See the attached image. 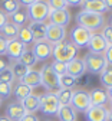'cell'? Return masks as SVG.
Masks as SVG:
<instances>
[{"instance_id":"42","label":"cell","mask_w":112,"mask_h":121,"mask_svg":"<svg viewBox=\"0 0 112 121\" xmlns=\"http://www.w3.org/2000/svg\"><path fill=\"white\" fill-rule=\"evenodd\" d=\"M7 66H9V65H7V62H6V60H4L2 56H0V72H2V71H4Z\"/></svg>"},{"instance_id":"26","label":"cell","mask_w":112,"mask_h":121,"mask_svg":"<svg viewBox=\"0 0 112 121\" xmlns=\"http://www.w3.org/2000/svg\"><path fill=\"white\" fill-rule=\"evenodd\" d=\"M9 22H12L13 25H16L17 27H25V25L29 22V16H27L26 9H20V10L16 12L14 14H12Z\"/></svg>"},{"instance_id":"4","label":"cell","mask_w":112,"mask_h":121,"mask_svg":"<svg viewBox=\"0 0 112 121\" xmlns=\"http://www.w3.org/2000/svg\"><path fill=\"white\" fill-rule=\"evenodd\" d=\"M26 12H27L29 20H32V22H45L47 17H49L50 9H49V6H47L46 2L35 0L33 4L26 9Z\"/></svg>"},{"instance_id":"24","label":"cell","mask_w":112,"mask_h":121,"mask_svg":"<svg viewBox=\"0 0 112 121\" xmlns=\"http://www.w3.org/2000/svg\"><path fill=\"white\" fill-rule=\"evenodd\" d=\"M19 29L16 25H13L12 22H7L2 29H0V35H2L4 39L7 40H13V39H17V35H19Z\"/></svg>"},{"instance_id":"36","label":"cell","mask_w":112,"mask_h":121,"mask_svg":"<svg viewBox=\"0 0 112 121\" xmlns=\"http://www.w3.org/2000/svg\"><path fill=\"white\" fill-rule=\"evenodd\" d=\"M13 81H14V77H13L12 69L9 66L4 71L0 72V82H6V84H12L13 85Z\"/></svg>"},{"instance_id":"34","label":"cell","mask_w":112,"mask_h":121,"mask_svg":"<svg viewBox=\"0 0 112 121\" xmlns=\"http://www.w3.org/2000/svg\"><path fill=\"white\" fill-rule=\"evenodd\" d=\"M13 91V85L12 84H6V82H0V98L6 99L12 95Z\"/></svg>"},{"instance_id":"12","label":"cell","mask_w":112,"mask_h":121,"mask_svg":"<svg viewBox=\"0 0 112 121\" xmlns=\"http://www.w3.org/2000/svg\"><path fill=\"white\" fill-rule=\"evenodd\" d=\"M52 49H53V45L43 40V42H36L33 45L32 52H33V55L37 60H46L52 56Z\"/></svg>"},{"instance_id":"21","label":"cell","mask_w":112,"mask_h":121,"mask_svg":"<svg viewBox=\"0 0 112 121\" xmlns=\"http://www.w3.org/2000/svg\"><path fill=\"white\" fill-rule=\"evenodd\" d=\"M22 105L27 114H35L36 111H39V107H40V97L30 94L27 98H25L22 101Z\"/></svg>"},{"instance_id":"9","label":"cell","mask_w":112,"mask_h":121,"mask_svg":"<svg viewBox=\"0 0 112 121\" xmlns=\"http://www.w3.org/2000/svg\"><path fill=\"white\" fill-rule=\"evenodd\" d=\"M65 38H66V27L47 23L46 42H49L50 45H58V43H60V42L65 40Z\"/></svg>"},{"instance_id":"50","label":"cell","mask_w":112,"mask_h":121,"mask_svg":"<svg viewBox=\"0 0 112 121\" xmlns=\"http://www.w3.org/2000/svg\"><path fill=\"white\" fill-rule=\"evenodd\" d=\"M2 102H3V99H2V98H0V107H2Z\"/></svg>"},{"instance_id":"40","label":"cell","mask_w":112,"mask_h":121,"mask_svg":"<svg viewBox=\"0 0 112 121\" xmlns=\"http://www.w3.org/2000/svg\"><path fill=\"white\" fill-rule=\"evenodd\" d=\"M20 121H39V118H37L36 114H27V112H26Z\"/></svg>"},{"instance_id":"29","label":"cell","mask_w":112,"mask_h":121,"mask_svg":"<svg viewBox=\"0 0 112 121\" xmlns=\"http://www.w3.org/2000/svg\"><path fill=\"white\" fill-rule=\"evenodd\" d=\"M72 94H73V89H63V88H59L55 92L60 105H69L72 99Z\"/></svg>"},{"instance_id":"31","label":"cell","mask_w":112,"mask_h":121,"mask_svg":"<svg viewBox=\"0 0 112 121\" xmlns=\"http://www.w3.org/2000/svg\"><path fill=\"white\" fill-rule=\"evenodd\" d=\"M76 86V79L72 78L71 75L65 73L59 77V88H63V89H73Z\"/></svg>"},{"instance_id":"46","label":"cell","mask_w":112,"mask_h":121,"mask_svg":"<svg viewBox=\"0 0 112 121\" xmlns=\"http://www.w3.org/2000/svg\"><path fill=\"white\" fill-rule=\"evenodd\" d=\"M106 121H112V110L108 111V118H106Z\"/></svg>"},{"instance_id":"2","label":"cell","mask_w":112,"mask_h":121,"mask_svg":"<svg viewBox=\"0 0 112 121\" xmlns=\"http://www.w3.org/2000/svg\"><path fill=\"white\" fill-rule=\"evenodd\" d=\"M78 48L71 42V40H63L58 45H53L52 49V56L55 58V60L62 64H68L72 59H75L78 56Z\"/></svg>"},{"instance_id":"44","label":"cell","mask_w":112,"mask_h":121,"mask_svg":"<svg viewBox=\"0 0 112 121\" xmlns=\"http://www.w3.org/2000/svg\"><path fill=\"white\" fill-rule=\"evenodd\" d=\"M82 2H78V0H75V2H68V6H81Z\"/></svg>"},{"instance_id":"20","label":"cell","mask_w":112,"mask_h":121,"mask_svg":"<svg viewBox=\"0 0 112 121\" xmlns=\"http://www.w3.org/2000/svg\"><path fill=\"white\" fill-rule=\"evenodd\" d=\"M22 84H25L26 86L29 88H36V86H40L42 85V79H40V71H36V69H29L27 73L23 77L22 81H19Z\"/></svg>"},{"instance_id":"18","label":"cell","mask_w":112,"mask_h":121,"mask_svg":"<svg viewBox=\"0 0 112 121\" xmlns=\"http://www.w3.org/2000/svg\"><path fill=\"white\" fill-rule=\"evenodd\" d=\"M88 92L91 98V105H102V107H105V104L109 102V97L106 94V91L102 88H93Z\"/></svg>"},{"instance_id":"25","label":"cell","mask_w":112,"mask_h":121,"mask_svg":"<svg viewBox=\"0 0 112 121\" xmlns=\"http://www.w3.org/2000/svg\"><path fill=\"white\" fill-rule=\"evenodd\" d=\"M0 7H2V12L7 17H10L12 14H14L17 10H20V2H17V0H6V2L0 3Z\"/></svg>"},{"instance_id":"52","label":"cell","mask_w":112,"mask_h":121,"mask_svg":"<svg viewBox=\"0 0 112 121\" xmlns=\"http://www.w3.org/2000/svg\"><path fill=\"white\" fill-rule=\"evenodd\" d=\"M46 121H55V120H46Z\"/></svg>"},{"instance_id":"30","label":"cell","mask_w":112,"mask_h":121,"mask_svg":"<svg viewBox=\"0 0 112 121\" xmlns=\"http://www.w3.org/2000/svg\"><path fill=\"white\" fill-rule=\"evenodd\" d=\"M99 81H101L102 86L106 88V91L112 88V66H106L102 71V73L99 75Z\"/></svg>"},{"instance_id":"47","label":"cell","mask_w":112,"mask_h":121,"mask_svg":"<svg viewBox=\"0 0 112 121\" xmlns=\"http://www.w3.org/2000/svg\"><path fill=\"white\" fill-rule=\"evenodd\" d=\"M106 94H108V97H109V101H112V88L106 91Z\"/></svg>"},{"instance_id":"13","label":"cell","mask_w":112,"mask_h":121,"mask_svg":"<svg viewBox=\"0 0 112 121\" xmlns=\"http://www.w3.org/2000/svg\"><path fill=\"white\" fill-rule=\"evenodd\" d=\"M52 25H58L62 27H66L71 22V13L68 9H62V10H50L49 17Z\"/></svg>"},{"instance_id":"3","label":"cell","mask_w":112,"mask_h":121,"mask_svg":"<svg viewBox=\"0 0 112 121\" xmlns=\"http://www.w3.org/2000/svg\"><path fill=\"white\" fill-rule=\"evenodd\" d=\"M83 64H85L86 71L92 75H101L102 71L108 66V62L104 55H95L91 52H88L83 56Z\"/></svg>"},{"instance_id":"41","label":"cell","mask_w":112,"mask_h":121,"mask_svg":"<svg viewBox=\"0 0 112 121\" xmlns=\"http://www.w3.org/2000/svg\"><path fill=\"white\" fill-rule=\"evenodd\" d=\"M7 22H9V17L6 16V14H4L2 10H0V29H2V27H3Z\"/></svg>"},{"instance_id":"7","label":"cell","mask_w":112,"mask_h":121,"mask_svg":"<svg viewBox=\"0 0 112 121\" xmlns=\"http://www.w3.org/2000/svg\"><path fill=\"white\" fill-rule=\"evenodd\" d=\"M91 36H92V32H89V30H86L81 26H76L71 30V42L78 49L86 48L91 40Z\"/></svg>"},{"instance_id":"43","label":"cell","mask_w":112,"mask_h":121,"mask_svg":"<svg viewBox=\"0 0 112 121\" xmlns=\"http://www.w3.org/2000/svg\"><path fill=\"white\" fill-rule=\"evenodd\" d=\"M33 2H35V0H23V2H20V6H26V7H29V6L33 4Z\"/></svg>"},{"instance_id":"51","label":"cell","mask_w":112,"mask_h":121,"mask_svg":"<svg viewBox=\"0 0 112 121\" xmlns=\"http://www.w3.org/2000/svg\"><path fill=\"white\" fill-rule=\"evenodd\" d=\"M109 104H111V110H112V101H109Z\"/></svg>"},{"instance_id":"10","label":"cell","mask_w":112,"mask_h":121,"mask_svg":"<svg viewBox=\"0 0 112 121\" xmlns=\"http://www.w3.org/2000/svg\"><path fill=\"white\" fill-rule=\"evenodd\" d=\"M108 108L102 105H91L85 111V120L86 121H106L108 118Z\"/></svg>"},{"instance_id":"33","label":"cell","mask_w":112,"mask_h":121,"mask_svg":"<svg viewBox=\"0 0 112 121\" xmlns=\"http://www.w3.org/2000/svg\"><path fill=\"white\" fill-rule=\"evenodd\" d=\"M46 3H47L50 10H62V9L68 7L66 0H49V2H46Z\"/></svg>"},{"instance_id":"32","label":"cell","mask_w":112,"mask_h":121,"mask_svg":"<svg viewBox=\"0 0 112 121\" xmlns=\"http://www.w3.org/2000/svg\"><path fill=\"white\" fill-rule=\"evenodd\" d=\"M17 39H19L23 45H26V46H27V45H30V43H35V42H33V36H32V33H30V30H29L27 26L19 29Z\"/></svg>"},{"instance_id":"28","label":"cell","mask_w":112,"mask_h":121,"mask_svg":"<svg viewBox=\"0 0 112 121\" xmlns=\"http://www.w3.org/2000/svg\"><path fill=\"white\" fill-rule=\"evenodd\" d=\"M19 62H20L22 65H25L26 68L32 69V66H35V65L37 64V59L35 58V55H33V52H32V51L26 49V51L22 53V56L19 58Z\"/></svg>"},{"instance_id":"15","label":"cell","mask_w":112,"mask_h":121,"mask_svg":"<svg viewBox=\"0 0 112 121\" xmlns=\"http://www.w3.org/2000/svg\"><path fill=\"white\" fill-rule=\"evenodd\" d=\"M6 117L10 120V121H20L23 118V115L26 114L25 108L22 102L19 101H13V102H9L7 107H6Z\"/></svg>"},{"instance_id":"17","label":"cell","mask_w":112,"mask_h":121,"mask_svg":"<svg viewBox=\"0 0 112 121\" xmlns=\"http://www.w3.org/2000/svg\"><path fill=\"white\" fill-rule=\"evenodd\" d=\"M29 30L32 36H33V42H43L46 40V29H47V23L45 22H30L29 23Z\"/></svg>"},{"instance_id":"1","label":"cell","mask_w":112,"mask_h":121,"mask_svg":"<svg viewBox=\"0 0 112 121\" xmlns=\"http://www.w3.org/2000/svg\"><path fill=\"white\" fill-rule=\"evenodd\" d=\"M76 22L78 26H81L89 32H96V30L102 29L105 26V17L104 14H98V13H92V12H85L81 10L76 14Z\"/></svg>"},{"instance_id":"37","label":"cell","mask_w":112,"mask_h":121,"mask_svg":"<svg viewBox=\"0 0 112 121\" xmlns=\"http://www.w3.org/2000/svg\"><path fill=\"white\" fill-rule=\"evenodd\" d=\"M101 36L104 38V40L106 42L108 46H112V26L106 25L102 27V32H101Z\"/></svg>"},{"instance_id":"16","label":"cell","mask_w":112,"mask_h":121,"mask_svg":"<svg viewBox=\"0 0 112 121\" xmlns=\"http://www.w3.org/2000/svg\"><path fill=\"white\" fill-rule=\"evenodd\" d=\"M88 48H89V52H91V53L104 55V52H105L106 48H108V45H106V42L104 40V38L101 36V33H92L91 40H89V43H88Z\"/></svg>"},{"instance_id":"39","label":"cell","mask_w":112,"mask_h":121,"mask_svg":"<svg viewBox=\"0 0 112 121\" xmlns=\"http://www.w3.org/2000/svg\"><path fill=\"white\" fill-rule=\"evenodd\" d=\"M104 56L108 62V66H112V46H108L106 51L104 52Z\"/></svg>"},{"instance_id":"8","label":"cell","mask_w":112,"mask_h":121,"mask_svg":"<svg viewBox=\"0 0 112 121\" xmlns=\"http://www.w3.org/2000/svg\"><path fill=\"white\" fill-rule=\"evenodd\" d=\"M40 79H42V85L47 91H52V89L59 88V77L53 72L50 65H45L40 69Z\"/></svg>"},{"instance_id":"22","label":"cell","mask_w":112,"mask_h":121,"mask_svg":"<svg viewBox=\"0 0 112 121\" xmlns=\"http://www.w3.org/2000/svg\"><path fill=\"white\" fill-rule=\"evenodd\" d=\"M56 115H58L59 121H76V117H78L75 108L71 104L69 105H60Z\"/></svg>"},{"instance_id":"23","label":"cell","mask_w":112,"mask_h":121,"mask_svg":"<svg viewBox=\"0 0 112 121\" xmlns=\"http://www.w3.org/2000/svg\"><path fill=\"white\" fill-rule=\"evenodd\" d=\"M13 95L16 97V99H17L19 102H22L25 98H27L30 94H33V89L32 88H29V86H26L25 84H22V82H17L14 86H13Z\"/></svg>"},{"instance_id":"11","label":"cell","mask_w":112,"mask_h":121,"mask_svg":"<svg viewBox=\"0 0 112 121\" xmlns=\"http://www.w3.org/2000/svg\"><path fill=\"white\" fill-rule=\"evenodd\" d=\"M85 72H86V68H85V64H83V59H81V58H75L71 62L66 64V73L71 75L75 79L82 78L85 75Z\"/></svg>"},{"instance_id":"5","label":"cell","mask_w":112,"mask_h":121,"mask_svg":"<svg viewBox=\"0 0 112 121\" xmlns=\"http://www.w3.org/2000/svg\"><path fill=\"white\" fill-rule=\"evenodd\" d=\"M60 104L55 95V92H46L45 95L40 97V107L39 110L45 115H56Z\"/></svg>"},{"instance_id":"38","label":"cell","mask_w":112,"mask_h":121,"mask_svg":"<svg viewBox=\"0 0 112 121\" xmlns=\"http://www.w3.org/2000/svg\"><path fill=\"white\" fill-rule=\"evenodd\" d=\"M6 49H7V39H4L0 35V56L6 55Z\"/></svg>"},{"instance_id":"45","label":"cell","mask_w":112,"mask_h":121,"mask_svg":"<svg viewBox=\"0 0 112 121\" xmlns=\"http://www.w3.org/2000/svg\"><path fill=\"white\" fill-rule=\"evenodd\" d=\"M105 4H106V7H108V12L112 10V0H105Z\"/></svg>"},{"instance_id":"49","label":"cell","mask_w":112,"mask_h":121,"mask_svg":"<svg viewBox=\"0 0 112 121\" xmlns=\"http://www.w3.org/2000/svg\"><path fill=\"white\" fill-rule=\"evenodd\" d=\"M109 26H112V14L109 16Z\"/></svg>"},{"instance_id":"19","label":"cell","mask_w":112,"mask_h":121,"mask_svg":"<svg viewBox=\"0 0 112 121\" xmlns=\"http://www.w3.org/2000/svg\"><path fill=\"white\" fill-rule=\"evenodd\" d=\"M81 6L83 7L82 10L85 12H92V13H98V14H104L108 12L105 0H88V2H82Z\"/></svg>"},{"instance_id":"6","label":"cell","mask_w":112,"mask_h":121,"mask_svg":"<svg viewBox=\"0 0 112 121\" xmlns=\"http://www.w3.org/2000/svg\"><path fill=\"white\" fill-rule=\"evenodd\" d=\"M71 105L75 108V111H81L85 112L89 107H91V98H89V92L85 89H75L72 94V99H71Z\"/></svg>"},{"instance_id":"27","label":"cell","mask_w":112,"mask_h":121,"mask_svg":"<svg viewBox=\"0 0 112 121\" xmlns=\"http://www.w3.org/2000/svg\"><path fill=\"white\" fill-rule=\"evenodd\" d=\"M9 68L12 69V73H13L14 79H17V81H22L23 77H25V75L27 73V71H29V68H26L25 65H22L19 60H13L12 65Z\"/></svg>"},{"instance_id":"35","label":"cell","mask_w":112,"mask_h":121,"mask_svg":"<svg viewBox=\"0 0 112 121\" xmlns=\"http://www.w3.org/2000/svg\"><path fill=\"white\" fill-rule=\"evenodd\" d=\"M50 68L53 69V72L58 75V77H62V75L66 73V64H62V62H58V60H53L50 64Z\"/></svg>"},{"instance_id":"48","label":"cell","mask_w":112,"mask_h":121,"mask_svg":"<svg viewBox=\"0 0 112 121\" xmlns=\"http://www.w3.org/2000/svg\"><path fill=\"white\" fill-rule=\"evenodd\" d=\"M0 121H10V120H9L6 115H2V117H0Z\"/></svg>"},{"instance_id":"14","label":"cell","mask_w":112,"mask_h":121,"mask_svg":"<svg viewBox=\"0 0 112 121\" xmlns=\"http://www.w3.org/2000/svg\"><path fill=\"white\" fill-rule=\"evenodd\" d=\"M26 45H23L19 39H13V40H7V49H6V55L9 56V59L12 60H19V58L22 56V53L26 51Z\"/></svg>"}]
</instances>
